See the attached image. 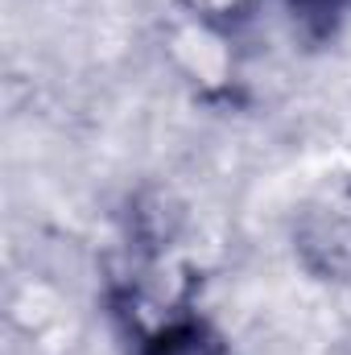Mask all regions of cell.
Listing matches in <instances>:
<instances>
[{
	"instance_id": "cell-1",
	"label": "cell",
	"mask_w": 351,
	"mask_h": 355,
	"mask_svg": "<svg viewBox=\"0 0 351 355\" xmlns=\"http://www.w3.org/2000/svg\"><path fill=\"white\" fill-rule=\"evenodd\" d=\"M302 261L327 281H351V194L327 190L298 223Z\"/></svg>"
},
{
	"instance_id": "cell-2",
	"label": "cell",
	"mask_w": 351,
	"mask_h": 355,
	"mask_svg": "<svg viewBox=\"0 0 351 355\" xmlns=\"http://www.w3.org/2000/svg\"><path fill=\"white\" fill-rule=\"evenodd\" d=\"M281 4L289 8L293 25L306 37H314V42L331 37L343 25V17H348V8H351V0H281Z\"/></svg>"
}]
</instances>
